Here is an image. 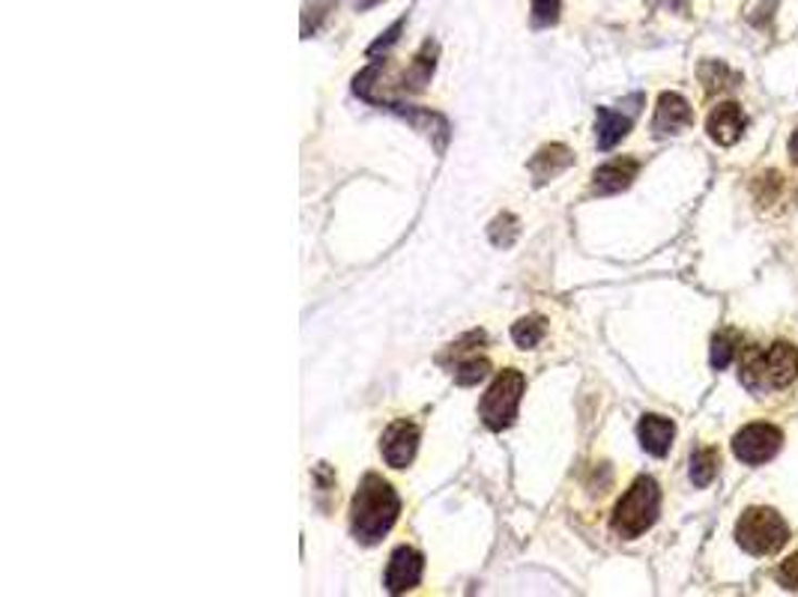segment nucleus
Segmentation results:
<instances>
[{
    "label": "nucleus",
    "instance_id": "nucleus-1",
    "mask_svg": "<svg viewBox=\"0 0 798 597\" xmlns=\"http://www.w3.org/2000/svg\"><path fill=\"white\" fill-rule=\"evenodd\" d=\"M398 511H401V502H398L392 484L383 481L381 475H365L353 496L350 528L362 544H377L395 526Z\"/></svg>",
    "mask_w": 798,
    "mask_h": 597
},
{
    "label": "nucleus",
    "instance_id": "nucleus-2",
    "mask_svg": "<svg viewBox=\"0 0 798 597\" xmlns=\"http://www.w3.org/2000/svg\"><path fill=\"white\" fill-rule=\"evenodd\" d=\"M798 376V350L787 340H777L769 350H748L741 362V383L751 391L787 388Z\"/></svg>",
    "mask_w": 798,
    "mask_h": 597
},
{
    "label": "nucleus",
    "instance_id": "nucleus-3",
    "mask_svg": "<svg viewBox=\"0 0 798 597\" xmlns=\"http://www.w3.org/2000/svg\"><path fill=\"white\" fill-rule=\"evenodd\" d=\"M658 508H661V490L656 478L640 475L613 511V532L628 540L640 538L658 520Z\"/></svg>",
    "mask_w": 798,
    "mask_h": 597
},
{
    "label": "nucleus",
    "instance_id": "nucleus-4",
    "mask_svg": "<svg viewBox=\"0 0 798 597\" xmlns=\"http://www.w3.org/2000/svg\"><path fill=\"white\" fill-rule=\"evenodd\" d=\"M736 540L751 556H772L789 540V526L775 508H748L736 523Z\"/></svg>",
    "mask_w": 798,
    "mask_h": 597
},
{
    "label": "nucleus",
    "instance_id": "nucleus-5",
    "mask_svg": "<svg viewBox=\"0 0 798 597\" xmlns=\"http://www.w3.org/2000/svg\"><path fill=\"white\" fill-rule=\"evenodd\" d=\"M526 391V380L521 371H502L490 388L482 398V407H478V415L482 422L488 424L490 431H502L518 419V407H521V398Z\"/></svg>",
    "mask_w": 798,
    "mask_h": 597
},
{
    "label": "nucleus",
    "instance_id": "nucleus-6",
    "mask_svg": "<svg viewBox=\"0 0 798 597\" xmlns=\"http://www.w3.org/2000/svg\"><path fill=\"white\" fill-rule=\"evenodd\" d=\"M781 443H784V434L777 431L775 424L753 422L736 434L733 455L739 457L741 463H748V467H763L781 451Z\"/></svg>",
    "mask_w": 798,
    "mask_h": 597
},
{
    "label": "nucleus",
    "instance_id": "nucleus-7",
    "mask_svg": "<svg viewBox=\"0 0 798 597\" xmlns=\"http://www.w3.org/2000/svg\"><path fill=\"white\" fill-rule=\"evenodd\" d=\"M422 571H425V559L413 547H398L389 559V568H386V588L392 595H404V592L419 586Z\"/></svg>",
    "mask_w": 798,
    "mask_h": 597
},
{
    "label": "nucleus",
    "instance_id": "nucleus-8",
    "mask_svg": "<svg viewBox=\"0 0 798 597\" xmlns=\"http://www.w3.org/2000/svg\"><path fill=\"white\" fill-rule=\"evenodd\" d=\"M419 448V431L413 422H395L386 434H383L381 451L383 460L392 469H404L413 463Z\"/></svg>",
    "mask_w": 798,
    "mask_h": 597
},
{
    "label": "nucleus",
    "instance_id": "nucleus-9",
    "mask_svg": "<svg viewBox=\"0 0 798 597\" xmlns=\"http://www.w3.org/2000/svg\"><path fill=\"white\" fill-rule=\"evenodd\" d=\"M694 123V111L688 105V99H682L679 94H661L656 108V120H652V132L658 138H668V135H679Z\"/></svg>",
    "mask_w": 798,
    "mask_h": 597
},
{
    "label": "nucleus",
    "instance_id": "nucleus-10",
    "mask_svg": "<svg viewBox=\"0 0 798 597\" xmlns=\"http://www.w3.org/2000/svg\"><path fill=\"white\" fill-rule=\"evenodd\" d=\"M706 132L721 147H733L741 138V132H745V114H741V108L736 102L718 105L709 114V120H706Z\"/></svg>",
    "mask_w": 798,
    "mask_h": 597
},
{
    "label": "nucleus",
    "instance_id": "nucleus-11",
    "mask_svg": "<svg viewBox=\"0 0 798 597\" xmlns=\"http://www.w3.org/2000/svg\"><path fill=\"white\" fill-rule=\"evenodd\" d=\"M640 171V164L634 159H613V162L601 164L593 176V188L598 195H616V191H625L632 186V179Z\"/></svg>",
    "mask_w": 798,
    "mask_h": 597
},
{
    "label": "nucleus",
    "instance_id": "nucleus-12",
    "mask_svg": "<svg viewBox=\"0 0 798 597\" xmlns=\"http://www.w3.org/2000/svg\"><path fill=\"white\" fill-rule=\"evenodd\" d=\"M640 436V446L652 457H664L673 446V436H676V424L664 419V415H644V422L637 427Z\"/></svg>",
    "mask_w": 798,
    "mask_h": 597
},
{
    "label": "nucleus",
    "instance_id": "nucleus-13",
    "mask_svg": "<svg viewBox=\"0 0 798 597\" xmlns=\"http://www.w3.org/2000/svg\"><path fill=\"white\" fill-rule=\"evenodd\" d=\"M574 162V156L569 147H562V144H550L545 150H538V156L529 162V171L536 176V183H548L553 179L557 174H562L569 164Z\"/></svg>",
    "mask_w": 798,
    "mask_h": 597
},
{
    "label": "nucleus",
    "instance_id": "nucleus-14",
    "mask_svg": "<svg viewBox=\"0 0 798 597\" xmlns=\"http://www.w3.org/2000/svg\"><path fill=\"white\" fill-rule=\"evenodd\" d=\"M632 132V117H625L613 108H598V147L613 150Z\"/></svg>",
    "mask_w": 798,
    "mask_h": 597
},
{
    "label": "nucleus",
    "instance_id": "nucleus-15",
    "mask_svg": "<svg viewBox=\"0 0 798 597\" xmlns=\"http://www.w3.org/2000/svg\"><path fill=\"white\" fill-rule=\"evenodd\" d=\"M718 467H721V460H718L715 448H697L691 455L694 487H709V484L715 481Z\"/></svg>",
    "mask_w": 798,
    "mask_h": 597
},
{
    "label": "nucleus",
    "instance_id": "nucleus-16",
    "mask_svg": "<svg viewBox=\"0 0 798 597\" xmlns=\"http://www.w3.org/2000/svg\"><path fill=\"white\" fill-rule=\"evenodd\" d=\"M454 383L458 386H476L478 380H485L488 374V359H478V356H461L452 368Z\"/></svg>",
    "mask_w": 798,
    "mask_h": 597
},
{
    "label": "nucleus",
    "instance_id": "nucleus-17",
    "mask_svg": "<svg viewBox=\"0 0 798 597\" xmlns=\"http://www.w3.org/2000/svg\"><path fill=\"white\" fill-rule=\"evenodd\" d=\"M545 332H548V326H545V320H541V316H526V320H521V323H514L512 338H514V344H518V347H524V350H533V347H538V344H541Z\"/></svg>",
    "mask_w": 798,
    "mask_h": 597
},
{
    "label": "nucleus",
    "instance_id": "nucleus-18",
    "mask_svg": "<svg viewBox=\"0 0 798 597\" xmlns=\"http://www.w3.org/2000/svg\"><path fill=\"white\" fill-rule=\"evenodd\" d=\"M700 78L706 82V90H709V94H715L721 87H733V84L727 82H739V75H733L724 63H715V60H706L703 66H700Z\"/></svg>",
    "mask_w": 798,
    "mask_h": 597
},
{
    "label": "nucleus",
    "instance_id": "nucleus-19",
    "mask_svg": "<svg viewBox=\"0 0 798 597\" xmlns=\"http://www.w3.org/2000/svg\"><path fill=\"white\" fill-rule=\"evenodd\" d=\"M733 352H736V332H718L712 340V368H727L733 362Z\"/></svg>",
    "mask_w": 798,
    "mask_h": 597
},
{
    "label": "nucleus",
    "instance_id": "nucleus-20",
    "mask_svg": "<svg viewBox=\"0 0 798 597\" xmlns=\"http://www.w3.org/2000/svg\"><path fill=\"white\" fill-rule=\"evenodd\" d=\"M560 3L562 0H533V22L538 27H548L560 18Z\"/></svg>",
    "mask_w": 798,
    "mask_h": 597
},
{
    "label": "nucleus",
    "instance_id": "nucleus-21",
    "mask_svg": "<svg viewBox=\"0 0 798 597\" xmlns=\"http://www.w3.org/2000/svg\"><path fill=\"white\" fill-rule=\"evenodd\" d=\"M777 583L787 588V592H798V552L781 562V568H777Z\"/></svg>",
    "mask_w": 798,
    "mask_h": 597
},
{
    "label": "nucleus",
    "instance_id": "nucleus-22",
    "mask_svg": "<svg viewBox=\"0 0 798 597\" xmlns=\"http://www.w3.org/2000/svg\"><path fill=\"white\" fill-rule=\"evenodd\" d=\"M789 156H793V162L798 164V129L793 132V138H789Z\"/></svg>",
    "mask_w": 798,
    "mask_h": 597
}]
</instances>
